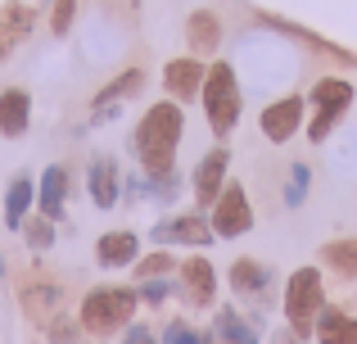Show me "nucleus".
Here are the masks:
<instances>
[{
  "label": "nucleus",
  "instance_id": "nucleus-1",
  "mask_svg": "<svg viewBox=\"0 0 357 344\" xmlns=\"http://www.w3.org/2000/svg\"><path fill=\"white\" fill-rule=\"evenodd\" d=\"M181 136H185V105H176V100H167V96L154 100V105L136 118V132H131V154H136L140 172L145 177L176 172Z\"/></svg>",
  "mask_w": 357,
  "mask_h": 344
},
{
  "label": "nucleus",
  "instance_id": "nucleus-2",
  "mask_svg": "<svg viewBox=\"0 0 357 344\" xmlns=\"http://www.w3.org/2000/svg\"><path fill=\"white\" fill-rule=\"evenodd\" d=\"M199 105H204V123H208L213 141H231V132L240 127V114H244L240 73H236V63H231V59H222V54H218V59L208 63Z\"/></svg>",
  "mask_w": 357,
  "mask_h": 344
},
{
  "label": "nucleus",
  "instance_id": "nucleus-3",
  "mask_svg": "<svg viewBox=\"0 0 357 344\" xmlns=\"http://www.w3.org/2000/svg\"><path fill=\"white\" fill-rule=\"evenodd\" d=\"M136 308H140V290L136 285H91L77 304V322L86 336L96 340H109L118 331H127L136 322Z\"/></svg>",
  "mask_w": 357,
  "mask_h": 344
},
{
  "label": "nucleus",
  "instance_id": "nucleus-4",
  "mask_svg": "<svg viewBox=\"0 0 357 344\" xmlns=\"http://www.w3.org/2000/svg\"><path fill=\"white\" fill-rule=\"evenodd\" d=\"M326 272L321 267H294L289 272V281H285V294H280V313H285V322H289V331H294L298 340H312V331H317V317H321V308H326Z\"/></svg>",
  "mask_w": 357,
  "mask_h": 344
},
{
  "label": "nucleus",
  "instance_id": "nucleus-5",
  "mask_svg": "<svg viewBox=\"0 0 357 344\" xmlns=\"http://www.w3.org/2000/svg\"><path fill=\"white\" fill-rule=\"evenodd\" d=\"M353 100H357V87H353L349 77H340V73H326V77H317V82H312V91H307L312 118H307L303 136H307L312 145H326V141L335 136V127L349 118Z\"/></svg>",
  "mask_w": 357,
  "mask_h": 344
},
{
  "label": "nucleus",
  "instance_id": "nucleus-6",
  "mask_svg": "<svg viewBox=\"0 0 357 344\" xmlns=\"http://www.w3.org/2000/svg\"><path fill=\"white\" fill-rule=\"evenodd\" d=\"M208 222H213V236L218 240H240L253 231V222H258V213H253V200L249 190H244V181H227L218 195V204L208 209Z\"/></svg>",
  "mask_w": 357,
  "mask_h": 344
},
{
  "label": "nucleus",
  "instance_id": "nucleus-7",
  "mask_svg": "<svg viewBox=\"0 0 357 344\" xmlns=\"http://www.w3.org/2000/svg\"><path fill=\"white\" fill-rule=\"evenodd\" d=\"M303 127H307V96H298V91L276 96L271 105H262V114H258V132H262V141H271V145H289Z\"/></svg>",
  "mask_w": 357,
  "mask_h": 344
},
{
  "label": "nucleus",
  "instance_id": "nucleus-8",
  "mask_svg": "<svg viewBox=\"0 0 357 344\" xmlns=\"http://www.w3.org/2000/svg\"><path fill=\"white\" fill-rule=\"evenodd\" d=\"M149 240H154L158 249H172V245H185V249H208L218 236H213L208 213L190 209V213H172V218L154 222V227H149Z\"/></svg>",
  "mask_w": 357,
  "mask_h": 344
},
{
  "label": "nucleus",
  "instance_id": "nucleus-9",
  "mask_svg": "<svg viewBox=\"0 0 357 344\" xmlns=\"http://www.w3.org/2000/svg\"><path fill=\"white\" fill-rule=\"evenodd\" d=\"M227 181H231V145H227V141H218L199 163H195V172H190L195 209L208 213L213 204H218V195H222V186H227Z\"/></svg>",
  "mask_w": 357,
  "mask_h": 344
},
{
  "label": "nucleus",
  "instance_id": "nucleus-10",
  "mask_svg": "<svg viewBox=\"0 0 357 344\" xmlns=\"http://www.w3.org/2000/svg\"><path fill=\"white\" fill-rule=\"evenodd\" d=\"M176 294H181L190 308H213V304H218V267L204 254L181 258V267H176Z\"/></svg>",
  "mask_w": 357,
  "mask_h": 344
},
{
  "label": "nucleus",
  "instance_id": "nucleus-11",
  "mask_svg": "<svg viewBox=\"0 0 357 344\" xmlns=\"http://www.w3.org/2000/svg\"><path fill=\"white\" fill-rule=\"evenodd\" d=\"M204 77H208V59H199V54H176V59H167L163 73H158L167 100H176V105H190V100H199Z\"/></svg>",
  "mask_w": 357,
  "mask_h": 344
},
{
  "label": "nucleus",
  "instance_id": "nucleus-12",
  "mask_svg": "<svg viewBox=\"0 0 357 344\" xmlns=\"http://www.w3.org/2000/svg\"><path fill=\"white\" fill-rule=\"evenodd\" d=\"M86 195L100 213H109L122 195H127V177H122V163L114 154H96V159L86 163Z\"/></svg>",
  "mask_w": 357,
  "mask_h": 344
},
{
  "label": "nucleus",
  "instance_id": "nucleus-13",
  "mask_svg": "<svg viewBox=\"0 0 357 344\" xmlns=\"http://www.w3.org/2000/svg\"><path fill=\"white\" fill-rule=\"evenodd\" d=\"M68 190H73V172L63 168V163H50V168L41 172V181H36V213L50 222H63V213H68Z\"/></svg>",
  "mask_w": 357,
  "mask_h": 344
},
{
  "label": "nucleus",
  "instance_id": "nucleus-14",
  "mask_svg": "<svg viewBox=\"0 0 357 344\" xmlns=\"http://www.w3.org/2000/svg\"><path fill=\"white\" fill-rule=\"evenodd\" d=\"M185 45H190V54L213 63L222 54V18L213 9H190L185 14Z\"/></svg>",
  "mask_w": 357,
  "mask_h": 344
},
{
  "label": "nucleus",
  "instance_id": "nucleus-15",
  "mask_svg": "<svg viewBox=\"0 0 357 344\" xmlns=\"http://www.w3.org/2000/svg\"><path fill=\"white\" fill-rule=\"evenodd\" d=\"M140 258V236L131 227H118V231H105L96 240V263L105 272H118V267H136Z\"/></svg>",
  "mask_w": 357,
  "mask_h": 344
},
{
  "label": "nucleus",
  "instance_id": "nucleus-16",
  "mask_svg": "<svg viewBox=\"0 0 357 344\" xmlns=\"http://www.w3.org/2000/svg\"><path fill=\"white\" fill-rule=\"evenodd\" d=\"M213 336H218V344H262V313L244 317L236 304H222L213 317Z\"/></svg>",
  "mask_w": 357,
  "mask_h": 344
},
{
  "label": "nucleus",
  "instance_id": "nucleus-17",
  "mask_svg": "<svg viewBox=\"0 0 357 344\" xmlns=\"http://www.w3.org/2000/svg\"><path fill=\"white\" fill-rule=\"evenodd\" d=\"M32 127V91L27 87H5L0 91V136L18 141Z\"/></svg>",
  "mask_w": 357,
  "mask_h": 344
},
{
  "label": "nucleus",
  "instance_id": "nucleus-18",
  "mask_svg": "<svg viewBox=\"0 0 357 344\" xmlns=\"http://www.w3.org/2000/svg\"><path fill=\"white\" fill-rule=\"evenodd\" d=\"M18 299H23V313H27V322H36V327H45V322L54 317V313H63L59 304H63V290L50 281V276H41V281H27L23 290H18Z\"/></svg>",
  "mask_w": 357,
  "mask_h": 344
},
{
  "label": "nucleus",
  "instance_id": "nucleus-19",
  "mask_svg": "<svg viewBox=\"0 0 357 344\" xmlns=\"http://www.w3.org/2000/svg\"><path fill=\"white\" fill-rule=\"evenodd\" d=\"M227 285L240 294V299H267V290H271V267L244 254V258H236V263L227 267Z\"/></svg>",
  "mask_w": 357,
  "mask_h": 344
},
{
  "label": "nucleus",
  "instance_id": "nucleus-20",
  "mask_svg": "<svg viewBox=\"0 0 357 344\" xmlns=\"http://www.w3.org/2000/svg\"><path fill=\"white\" fill-rule=\"evenodd\" d=\"M258 23H267V27H276L280 36H289V41H298V45H307L312 54H331V59H340V63H357L344 45H335V41H326V36H317V32H307L303 23H289V18H280V14H258Z\"/></svg>",
  "mask_w": 357,
  "mask_h": 344
},
{
  "label": "nucleus",
  "instance_id": "nucleus-21",
  "mask_svg": "<svg viewBox=\"0 0 357 344\" xmlns=\"http://www.w3.org/2000/svg\"><path fill=\"white\" fill-rule=\"evenodd\" d=\"M36 209V177L32 172H14L5 186V227L9 231H23V222L32 218Z\"/></svg>",
  "mask_w": 357,
  "mask_h": 344
},
{
  "label": "nucleus",
  "instance_id": "nucleus-22",
  "mask_svg": "<svg viewBox=\"0 0 357 344\" xmlns=\"http://www.w3.org/2000/svg\"><path fill=\"white\" fill-rule=\"evenodd\" d=\"M317 344H357V317L340 304H326L321 317H317V331H312Z\"/></svg>",
  "mask_w": 357,
  "mask_h": 344
},
{
  "label": "nucleus",
  "instance_id": "nucleus-23",
  "mask_svg": "<svg viewBox=\"0 0 357 344\" xmlns=\"http://www.w3.org/2000/svg\"><path fill=\"white\" fill-rule=\"evenodd\" d=\"M145 91V68H122L118 77H109L105 87L91 96V109H109V105H122V100L140 96Z\"/></svg>",
  "mask_w": 357,
  "mask_h": 344
},
{
  "label": "nucleus",
  "instance_id": "nucleus-24",
  "mask_svg": "<svg viewBox=\"0 0 357 344\" xmlns=\"http://www.w3.org/2000/svg\"><path fill=\"white\" fill-rule=\"evenodd\" d=\"M321 267H331L340 281H357V236H335L321 245Z\"/></svg>",
  "mask_w": 357,
  "mask_h": 344
},
{
  "label": "nucleus",
  "instance_id": "nucleus-25",
  "mask_svg": "<svg viewBox=\"0 0 357 344\" xmlns=\"http://www.w3.org/2000/svg\"><path fill=\"white\" fill-rule=\"evenodd\" d=\"M32 27H36V9L32 5H23V0H5V5H0V36H5L9 45L27 41Z\"/></svg>",
  "mask_w": 357,
  "mask_h": 344
},
{
  "label": "nucleus",
  "instance_id": "nucleus-26",
  "mask_svg": "<svg viewBox=\"0 0 357 344\" xmlns=\"http://www.w3.org/2000/svg\"><path fill=\"white\" fill-rule=\"evenodd\" d=\"M307 186H312V168H307V163H289L285 186H280V204H285V209H303Z\"/></svg>",
  "mask_w": 357,
  "mask_h": 344
},
{
  "label": "nucleus",
  "instance_id": "nucleus-27",
  "mask_svg": "<svg viewBox=\"0 0 357 344\" xmlns=\"http://www.w3.org/2000/svg\"><path fill=\"white\" fill-rule=\"evenodd\" d=\"M59 222H50V218H41V213H36V218H27L23 222V245L32 249V254H50L54 249V240H59Z\"/></svg>",
  "mask_w": 357,
  "mask_h": 344
},
{
  "label": "nucleus",
  "instance_id": "nucleus-28",
  "mask_svg": "<svg viewBox=\"0 0 357 344\" xmlns=\"http://www.w3.org/2000/svg\"><path fill=\"white\" fill-rule=\"evenodd\" d=\"M158 344H218V336H213V331H199L185 317H172L163 327V336H158Z\"/></svg>",
  "mask_w": 357,
  "mask_h": 344
},
{
  "label": "nucleus",
  "instance_id": "nucleus-29",
  "mask_svg": "<svg viewBox=\"0 0 357 344\" xmlns=\"http://www.w3.org/2000/svg\"><path fill=\"white\" fill-rule=\"evenodd\" d=\"M176 267H181V263H176L167 249H154V254H140V258H136L131 276H136V281H154V276H172Z\"/></svg>",
  "mask_w": 357,
  "mask_h": 344
},
{
  "label": "nucleus",
  "instance_id": "nucleus-30",
  "mask_svg": "<svg viewBox=\"0 0 357 344\" xmlns=\"http://www.w3.org/2000/svg\"><path fill=\"white\" fill-rule=\"evenodd\" d=\"M41 331H45V340H50V344H77L82 340V322L73 317V313H54Z\"/></svg>",
  "mask_w": 357,
  "mask_h": 344
},
{
  "label": "nucleus",
  "instance_id": "nucleus-31",
  "mask_svg": "<svg viewBox=\"0 0 357 344\" xmlns=\"http://www.w3.org/2000/svg\"><path fill=\"white\" fill-rule=\"evenodd\" d=\"M176 195H181V172L145 177V200H154V204H172Z\"/></svg>",
  "mask_w": 357,
  "mask_h": 344
},
{
  "label": "nucleus",
  "instance_id": "nucleus-32",
  "mask_svg": "<svg viewBox=\"0 0 357 344\" xmlns=\"http://www.w3.org/2000/svg\"><path fill=\"white\" fill-rule=\"evenodd\" d=\"M136 290H140V304H145V308H163V304L176 294V281L154 276V281H136Z\"/></svg>",
  "mask_w": 357,
  "mask_h": 344
},
{
  "label": "nucleus",
  "instance_id": "nucleus-33",
  "mask_svg": "<svg viewBox=\"0 0 357 344\" xmlns=\"http://www.w3.org/2000/svg\"><path fill=\"white\" fill-rule=\"evenodd\" d=\"M77 23V0H50V36H68Z\"/></svg>",
  "mask_w": 357,
  "mask_h": 344
},
{
  "label": "nucleus",
  "instance_id": "nucleus-34",
  "mask_svg": "<svg viewBox=\"0 0 357 344\" xmlns=\"http://www.w3.org/2000/svg\"><path fill=\"white\" fill-rule=\"evenodd\" d=\"M122 344H158V336L149 331V322H131V327L122 331Z\"/></svg>",
  "mask_w": 357,
  "mask_h": 344
},
{
  "label": "nucleus",
  "instance_id": "nucleus-35",
  "mask_svg": "<svg viewBox=\"0 0 357 344\" xmlns=\"http://www.w3.org/2000/svg\"><path fill=\"white\" fill-rule=\"evenodd\" d=\"M271 344H303V340H298V336H294V331H289V327H285V331H280V336H276V340H271Z\"/></svg>",
  "mask_w": 357,
  "mask_h": 344
},
{
  "label": "nucleus",
  "instance_id": "nucleus-36",
  "mask_svg": "<svg viewBox=\"0 0 357 344\" xmlns=\"http://www.w3.org/2000/svg\"><path fill=\"white\" fill-rule=\"evenodd\" d=\"M9 54H14V45H9L5 36H0V68H5V59H9Z\"/></svg>",
  "mask_w": 357,
  "mask_h": 344
},
{
  "label": "nucleus",
  "instance_id": "nucleus-37",
  "mask_svg": "<svg viewBox=\"0 0 357 344\" xmlns=\"http://www.w3.org/2000/svg\"><path fill=\"white\" fill-rule=\"evenodd\" d=\"M5 276H9V267H5V254H0V285H5Z\"/></svg>",
  "mask_w": 357,
  "mask_h": 344
}]
</instances>
